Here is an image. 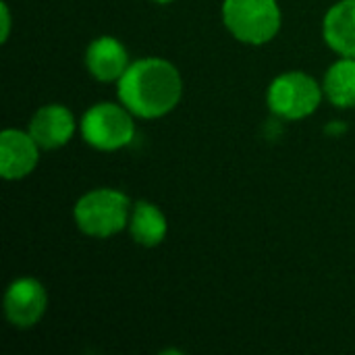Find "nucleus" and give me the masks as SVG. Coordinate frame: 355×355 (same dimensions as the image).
<instances>
[{"mask_svg": "<svg viewBox=\"0 0 355 355\" xmlns=\"http://www.w3.org/2000/svg\"><path fill=\"white\" fill-rule=\"evenodd\" d=\"M116 96L135 119H162L183 100V77L171 60L144 56L133 60L116 81Z\"/></svg>", "mask_w": 355, "mask_h": 355, "instance_id": "1", "label": "nucleus"}, {"mask_svg": "<svg viewBox=\"0 0 355 355\" xmlns=\"http://www.w3.org/2000/svg\"><path fill=\"white\" fill-rule=\"evenodd\" d=\"M133 202L114 187H96L83 193L73 208L77 229L94 239H108L129 227Z\"/></svg>", "mask_w": 355, "mask_h": 355, "instance_id": "2", "label": "nucleus"}, {"mask_svg": "<svg viewBox=\"0 0 355 355\" xmlns=\"http://www.w3.org/2000/svg\"><path fill=\"white\" fill-rule=\"evenodd\" d=\"M220 15L227 31L245 46L272 42L283 25L277 0H225Z\"/></svg>", "mask_w": 355, "mask_h": 355, "instance_id": "3", "label": "nucleus"}, {"mask_svg": "<svg viewBox=\"0 0 355 355\" xmlns=\"http://www.w3.org/2000/svg\"><path fill=\"white\" fill-rule=\"evenodd\" d=\"M81 139L98 152H116L135 139V114L121 102H96L79 121Z\"/></svg>", "mask_w": 355, "mask_h": 355, "instance_id": "4", "label": "nucleus"}, {"mask_svg": "<svg viewBox=\"0 0 355 355\" xmlns=\"http://www.w3.org/2000/svg\"><path fill=\"white\" fill-rule=\"evenodd\" d=\"M324 98L322 83L306 71H285L277 75L266 89L268 110L285 121H304L312 116Z\"/></svg>", "mask_w": 355, "mask_h": 355, "instance_id": "5", "label": "nucleus"}, {"mask_svg": "<svg viewBox=\"0 0 355 355\" xmlns=\"http://www.w3.org/2000/svg\"><path fill=\"white\" fill-rule=\"evenodd\" d=\"M48 310V291L33 277L15 279L4 293V316L15 329H33Z\"/></svg>", "mask_w": 355, "mask_h": 355, "instance_id": "6", "label": "nucleus"}, {"mask_svg": "<svg viewBox=\"0 0 355 355\" xmlns=\"http://www.w3.org/2000/svg\"><path fill=\"white\" fill-rule=\"evenodd\" d=\"M42 148L25 129H4L0 133V175L4 181L29 177L40 162Z\"/></svg>", "mask_w": 355, "mask_h": 355, "instance_id": "7", "label": "nucleus"}, {"mask_svg": "<svg viewBox=\"0 0 355 355\" xmlns=\"http://www.w3.org/2000/svg\"><path fill=\"white\" fill-rule=\"evenodd\" d=\"M77 129L79 123L75 121L73 112L58 102L40 106L27 123V131L42 150H58L67 146Z\"/></svg>", "mask_w": 355, "mask_h": 355, "instance_id": "8", "label": "nucleus"}, {"mask_svg": "<svg viewBox=\"0 0 355 355\" xmlns=\"http://www.w3.org/2000/svg\"><path fill=\"white\" fill-rule=\"evenodd\" d=\"M85 69L100 83H116L129 64V52L125 44L114 35H98L85 48Z\"/></svg>", "mask_w": 355, "mask_h": 355, "instance_id": "9", "label": "nucleus"}, {"mask_svg": "<svg viewBox=\"0 0 355 355\" xmlns=\"http://www.w3.org/2000/svg\"><path fill=\"white\" fill-rule=\"evenodd\" d=\"M322 37L339 56L355 58V0H339L327 10Z\"/></svg>", "mask_w": 355, "mask_h": 355, "instance_id": "10", "label": "nucleus"}, {"mask_svg": "<svg viewBox=\"0 0 355 355\" xmlns=\"http://www.w3.org/2000/svg\"><path fill=\"white\" fill-rule=\"evenodd\" d=\"M131 239L141 248H158L168 233L166 214L152 202L139 200L131 208V218L127 227Z\"/></svg>", "mask_w": 355, "mask_h": 355, "instance_id": "11", "label": "nucleus"}, {"mask_svg": "<svg viewBox=\"0 0 355 355\" xmlns=\"http://www.w3.org/2000/svg\"><path fill=\"white\" fill-rule=\"evenodd\" d=\"M324 98L337 108H355V58L341 56L335 60L322 79Z\"/></svg>", "mask_w": 355, "mask_h": 355, "instance_id": "12", "label": "nucleus"}, {"mask_svg": "<svg viewBox=\"0 0 355 355\" xmlns=\"http://www.w3.org/2000/svg\"><path fill=\"white\" fill-rule=\"evenodd\" d=\"M0 17H2V31H0V42L4 44V42H8V35H10V23H12V19H10V8H8V4L6 2H2L0 4Z\"/></svg>", "mask_w": 355, "mask_h": 355, "instance_id": "13", "label": "nucleus"}, {"mask_svg": "<svg viewBox=\"0 0 355 355\" xmlns=\"http://www.w3.org/2000/svg\"><path fill=\"white\" fill-rule=\"evenodd\" d=\"M152 2H156V4H171V2H175V0H152Z\"/></svg>", "mask_w": 355, "mask_h": 355, "instance_id": "14", "label": "nucleus"}]
</instances>
